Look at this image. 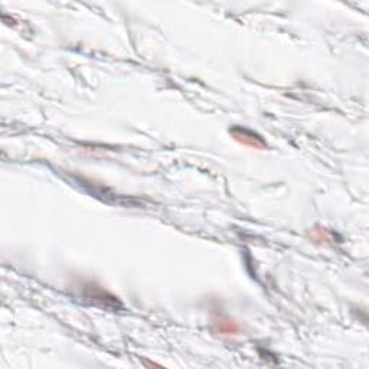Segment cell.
Here are the masks:
<instances>
[{"mask_svg":"<svg viewBox=\"0 0 369 369\" xmlns=\"http://www.w3.org/2000/svg\"><path fill=\"white\" fill-rule=\"evenodd\" d=\"M229 133L237 142H240L242 145L254 147V149H258V150L267 147V143L263 140V137L258 136L257 133L251 131V130L244 129V127H234V129L229 130Z\"/></svg>","mask_w":369,"mask_h":369,"instance_id":"cell-1","label":"cell"},{"mask_svg":"<svg viewBox=\"0 0 369 369\" xmlns=\"http://www.w3.org/2000/svg\"><path fill=\"white\" fill-rule=\"evenodd\" d=\"M237 330H238V327L231 324L229 321H224L219 324V332H222V333H235Z\"/></svg>","mask_w":369,"mask_h":369,"instance_id":"cell-2","label":"cell"}]
</instances>
